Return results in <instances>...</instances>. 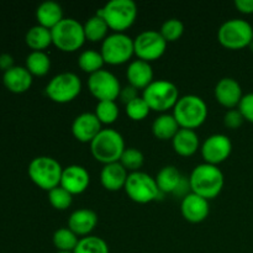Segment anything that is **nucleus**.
Segmentation results:
<instances>
[{"instance_id": "obj_1", "label": "nucleus", "mask_w": 253, "mask_h": 253, "mask_svg": "<svg viewBox=\"0 0 253 253\" xmlns=\"http://www.w3.org/2000/svg\"><path fill=\"white\" fill-rule=\"evenodd\" d=\"M188 179L190 192L208 200L217 197L225 184L222 170L216 165H210L207 162L194 167Z\"/></svg>"}, {"instance_id": "obj_2", "label": "nucleus", "mask_w": 253, "mask_h": 253, "mask_svg": "<svg viewBox=\"0 0 253 253\" xmlns=\"http://www.w3.org/2000/svg\"><path fill=\"white\" fill-rule=\"evenodd\" d=\"M125 148L123 135L111 127L101 128L100 132L90 142L91 155L103 165L119 162Z\"/></svg>"}, {"instance_id": "obj_3", "label": "nucleus", "mask_w": 253, "mask_h": 253, "mask_svg": "<svg viewBox=\"0 0 253 253\" xmlns=\"http://www.w3.org/2000/svg\"><path fill=\"white\" fill-rule=\"evenodd\" d=\"M173 115L180 127L194 130L207 120L208 105L202 96L187 94L178 99L173 108Z\"/></svg>"}, {"instance_id": "obj_4", "label": "nucleus", "mask_w": 253, "mask_h": 253, "mask_svg": "<svg viewBox=\"0 0 253 253\" xmlns=\"http://www.w3.org/2000/svg\"><path fill=\"white\" fill-rule=\"evenodd\" d=\"M103 17L109 29L124 32L135 22L137 17V5L133 0H110L96 11Z\"/></svg>"}, {"instance_id": "obj_5", "label": "nucleus", "mask_w": 253, "mask_h": 253, "mask_svg": "<svg viewBox=\"0 0 253 253\" xmlns=\"http://www.w3.org/2000/svg\"><path fill=\"white\" fill-rule=\"evenodd\" d=\"M63 167L61 163L49 156H37L30 162L27 173L37 187L49 192L61 184Z\"/></svg>"}, {"instance_id": "obj_6", "label": "nucleus", "mask_w": 253, "mask_h": 253, "mask_svg": "<svg viewBox=\"0 0 253 253\" xmlns=\"http://www.w3.org/2000/svg\"><path fill=\"white\" fill-rule=\"evenodd\" d=\"M142 98L151 110L166 113L174 108L179 96L178 86L168 79H156L142 91Z\"/></svg>"}, {"instance_id": "obj_7", "label": "nucleus", "mask_w": 253, "mask_h": 253, "mask_svg": "<svg viewBox=\"0 0 253 253\" xmlns=\"http://www.w3.org/2000/svg\"><path fill=\"white\" fill-rule=\"evenodd\" d=\"M52 43L63 52H74L85 42V32L82 22L73 17H64L51 29Z\"/></svg>"}, {"instance_id": "obj_8", "label": "nucleus", "mask_w": 253, "mask_h": 253, "mask_svg": "<svg viewBox=\"0 0 253 253\" xmlns=\"http://www.w3.org/2000/svg\"><path fill=\"white\" fill-rule=\"evenodd\" d=\"M217 39L224 47L241 49L253 41V25L244 19H229L222 22L217 31Z\"/></svg>"}, {"instance_id": "obj_9", "label": "nucleus", "mask_w": 253, "mask_h": 253, "mask_svg": "<svg viewBox=\"0 0 253 253\" xmlns=\"http://www.w3.org/2000/svg\"><path fill=\"white\" fill-rule=\"evenodd\" d=\"M124 189L131 200L140 204L153 202L162 194L156 182V178L142 170L128 173Z\"/></svg>"}, {"instance_id": "obj_10", "label": "nucleus", "mask_w": 253, "mask_h": 253, "mask_svg": "<svg viewBox=\"0 0 253 253\" xmlns=\"http://www.w3.org/2000/svg\"><path fill=\"white\" fill-rule=\"evenodd\" d=\"M44 91L47 96L56 103H69L82 91V81L74 72H62L47 83Z\"/></svg>"}, {"instance_id": "obj_11", "label": "nucleus", "mask_w": 253, "mask_h": 253, "mask_svg": "<svg viewBox=\"0 0 253 253\" xmlns=\"http://www.w3.org/2000/svg\"><path fill=\"white\" fill-rule=\"evenodd\" d=\"M100 53L108 64H123L135 53L133 39L125 32H114L108 35L101 42Z\"/></svg>"}, {"instance_id": "obj_12", "label": "nucleus", "mask_w": 253, "mask_h": 253, "mask_svg": "<svg viewBox=\"0 0 253 253\" xmlns=\"http://www.w3.org/2000/svg\"><path fill=\"white\" fill-rule=\"evenodd\" d=\"M133 47L137 58L151 62L163 56L167 48V41L160 31L145 30L133 39Z\"/></svg>"}, {"instance_id": "obj_13", "label": "nucleus", "mask_w": 253, "mask_h": 253, "mask_svg": "<svg viewBox=\"0 0 253 253\" xmlns=\"http://www.w3.org/2000/svg\"><path fill=\"white\" fill-rule=\"evenodd\" d=\"M88 88L90 93L100 101L118 99L123 86L113 72L108 69H100L89 76Z\"/></svg>"}, {"instance_id": "obj_14", "label": "nucleus", "mask_w": 253, "mask_h": 253, "mask_svg": "<svg viewBox=\"0 0 253 253\" xmlns=\"http://www.w3.org/2000/svg\"><path fill=\"white\" fill-rule=\"evenodd\" d=\"M200 150L205 162L217 166L231 155L232 142L224 133H212L203 142Z\"/></svg>"}, {"instance_id": "obj_15", "label": "nucleus", "mask_w": 253, "mask_h": 253, "mask_svg": "<svg viewBox=\"0 0 253 253\" xmlns=\"http://www.w3.org/2000/svg\"><path fill=\"white\" fill-rule=\"evenodd\" d=\"M156 182L161 192L169 194L185 195V188H189V179H185L182 172L172 165L165 166L158 170Z\"/></svg>"}, {"instance_id": "obj_16", "label": "nucleus", "mask_w": 253, "mask_h": 253, "mask_svg": "<svg viewBox=\"0 0 253 253\" xmlns=\"http://www.w3.org/2000/svg\"><path fill=\"white\" fill-rule=\"evenodd\" d=\"M100 120L94 113H82L74 118L72 123V133L74 137L81 142H89L93 141V138L101 131Z\"/></svg>"}, {"instance_id": "obj_17", "label": "nucleus", "mask_w": 253, "mask_h": 253, "mask_svg": "<svg viewBox=\"0 0 253 253\" xmlns=\"http://www.w3.org/2000/svg\"><path fill=\"white\" fill-rule=\"evenodd\" d=\"M90 183V174L88 169L81 165H71L63 168L61 178V187L68 190L72 195L85 192Z\"/></svg>"}, {"instance_id": "obj_18", "label": "nucleus", "mask_w": 253, "mask_h": 253, "mask_svg": "<svg viewBox=\"0 0 253 253\" xmlns=\"http://www.w3.org/2000/svg\"><path fill=\"white\" fill-rule=\"evenodd\" d=\"M215 98L222 106L229 109L237 108L244 93L239 82L231 77H224L216 83L214 89Z\"/></svg>"}, {"instance_id": "obj_19", "label": "nucleus", "mask_w": 253, "mask_h": 253, "mask_svg": "<svg viewBox=\"0 0 253 253\" xmlns=\"http://www.w3.org/2000/svg\"><path fill=\"white\" fill-rule=\"evenodd\" d=\"M180 211L183 217L190 222H202L210 212L209 200L195 193L190 192L183 197L180 203Z\"/></svg>"}, {"instance_id": "obj_20", "label": "nucleus", "mask_w": 253, "mask_h": 253, "mask_svg": "<svg viewBox=\"0 0 253 253\" xmlns=\"http://www.w3.org/2000/svg\"><path fill=\"white\" fill-rule=\"evenodd\" d=\"M126 77H127L130 85L135 86L136 89H145L155 81L151 63L140 58L133 59L128 63L127 69H126Z\"/></svg>"}, {"instance_id": "obj_21", "label": "nucleus", "mask_w": 253, "mask_h": 253, "mask_svg": "<svg viewBox=\"0 0 253 253\" xmlns=\"http://www.w3.org/2000/svg\"><path fill=\"white\" fill-rule=\"evenodd\" d=\"M96 224H98V214L88 208L74 210L68 217V227L78 236H88Z\"/></svg>"}, {"instance_id": "obj_22", "label": "nucleus", "mask_w": 253, "mask_h": 253, "mask_svg": "<svg viewBox=\"0 0 253 253\" xmlns=\"http://www.w3.org/2000/svg\"><path fill=\"white\" fill-rule=\"evenodd\" d=\"M128 173L120 162L104 165L100 172V182L106 190L116 192L125 188Z\"/></svg>"}, {"instance_id": "obj_23", "label": "nucleus", "mask_w": 253, "mask_h": 253, "mask_svg": "<svg viewBox=\"0 0 253 253\" xmlns=\"http://www.w3.org/2000/svg\"><path fill=\"white\" fill-rule=\"evenodd\" d=\"M2 83L6 86L7 90L12 93H25L32 85V74L26 67L14 66L9 71L4 72Z\"/></svg>"}, {"instance_id": "obj_24", "label": "nucleus", "mask_w": 253, "mask_h": 253, "mask_svg": "<svg viewBox=\"0 0 253 253\" xmlns=\"http://www.w3.org/2000/svg\"><path fill=\"white\" fill-rule=\"evenodd\" d=\"M172 145L178 155L192 156L199 148V135L197 133V131L192 130V128L180 127L174 137L172 138Z\"/></svg>"}, {"instance_id": "obj_25", "label": "nucleus", "mask_w": 253, "mask_h": 253, "mask_svg": "<svg viewBox=\"0 0 253 253\" xmlns=\"http://www.w3.org/2000/svg\"><path fill=\"white\" fill-rule=\"evenodd\" d=\"M36 19L39 21V25L51 30L64 19L63 9H62L61 4L54 0H46L37 6Z\"/></svg>"}, {"instance_id": "obj_26", "label": "nucleus", "mask_w": 253, "mask_h": 253, "mask_svg": "<svg viewBox=\"0 0 253 253\" xmlns=\"http://www.w3.org/2000/svg\"><path fill=\"white\" fill-rule=\"evenodd\" d=\"M180 128L173 114L162 113L153 120L152 132L160 140H172Z\"/></svg>"}, {"instance_id": "obj_27", "label": "nucleus", "mask_w": 253, "mask_h": 253, "mask_svg": "<svg viewBox=\"0 0 253 253\" xmlns=\"http://www.w3.org/2000/svg\"><path fill=\"white\" fill-rule=\"evenodd\" d=\"M25 41L32 51H43L52 43L51 30L41 25H35L26 32Z\"/></svg>"}, {"instance_id": "obj_28", "label": "nucleus", "mask_w": 253, "mask_h": 253, "mask_svg": "<svg viewBox=\"0 0 253 253\" xmlns=\"http://www.w3.org/2000/svg\"><path fill=\"white\" fill-rule=\"evenodd\" d=\"M26 68L32 76H44L51 69V58L44 51H31L26 57Z\"/></svg>"}, {"instance_id": "obj_29", "label": "nucleus", "mask_w": 253, "mask_h": 253, "mask_svg": "<svg viewBox=\"0 0 253 253\" xmlns=\"http://www.w3.org/2000/svg\"><path fill=\"white\" fill-rule=\"evenodd\" d=\"M84 32H85L86 40L91 42L96 41H104L106 36H108L109 26L105 22V20L99 15H93L89 17L85 22L83 24Z\"/></svg>"}, {"instance_id": "obj_30", "label": "nucleus", "mask_w": 253, "mask_h": 253, "mask_svg": "<svg viewBox=\"0 0 253 253\" xmlns=\"http://www.w3.org/2000/svg\"><path fill=\"white\" fill-rule=\"evenodd\" d=\"M104 63L105 61H104L100 51H95V49H84L78 57V66L81 67L82 71L89 74H93L103 69Z\"/></svg>"}, {"instance_id": "obj_31", "label": "nucleus", "mask_w": 253, "mask_h": 253, "mask_svg": "<svg viewBox=\"0 0 253 253\" xmlns=\"http://www.w3.org/2000/svg\"><path fill=\"white\" fill-rule=\"evenodd\" d=\"M53 245L61 252H73L78 245V235L69 227L57 229L53 234Z\"/></svg>"}, {"instance_id": "obj_32", "label": "nucleus", "mask_w": 253, "mask_h": 253, "mask_svg": "<svg viewBox=\"0 0 253 253\" xmlns=\"http://www.w3.org/2000/svg\"><path fill=\"white\" fill-rule=\"evenodd\" d=\"M73 253H110L108 242L95 235H88L79 239Z\"/></svg>"}, {"instance_id": "obj_33", "label": "nucleus", "mask_w": 253, "mask_h": 253, "mask_svg": "<svg viewBox=\"0 0 253 253\" xmlns=\"http://www.w3.org/2000/svg\"><path fill=\"white\" fill-rule=\"evenodd\" d=\"M119 113L120 111H119V106L115 100L98 101L95 106V111H94V114L98 116L100 123L106 124V125L115 123L119 118Z\"/></svg>"}, {"instance_id": "obj_34", "label": "nucleus", "mask_w": 253, "mask_h": 253, "mask_svg": "<svg viewBox=\"0 0 253 253\" xmlns=\"http://www.w3.org/2000/svg\"><path fill=\"white\" fill-rule=\"evenodd\" d=\"M119 162L125 167L126 170H130L131 173L137 172L145 163V156H143L142 151L138 148L126 147Z\"/></svg>"}, {"instance_id": "obj_35", "label": "nucleus", "mask_w": 253, "mask_h": 253, "mask_svg": "<svg viewBox=\"0 0 253 253\" xmlns=\"http://www.w3.org/2000/svg\"><path fill=\"white\" fill-rule=\"evenodd\" d=\"M160 32L167 42L177 41L184 32V22L177 17H170L163 22Z\"/></svg>"}, {"instance_id": "obj_36", "label": "nucleus", "mask_w": 253, "mask_h": 253, "mask_svg": "<svg viewBox=\"0 0 253 253\" xmlns=\"http://www.w3.org/2000/svg\"><path fill=\"white\" fill-rule=\"evenodd\" d=\"M48 202L54 209L66 210L72 205L73 195L68 190L64 189L63 187L58 185V187L53 188L48 192Z\"/></svg>"}, {"instance_id": "obj_37", "label": "nucleus", "mask_w": 253, "mask_h": 253, "mask_svg": "<svg viewBox=\"0 0 253 253\" xmlns=\"http://www.w3.org/2000/svg\"><path fill=\"white\" fill-rule=\"evenodd\" d=\"M150 106L142 96H137L130 103L126 104V114H127L128 118L135 121L143 120L150 114Z\"/></svg>"}, {"instance_id": "obj_38", "label": "nucleus", "mask_w": 253, "mask_h": 253, "mask_svg": "<svg viewBox=\"0 0 253 253\" xmlns=\"http://www.w3.org/2000/svg\"><path fill=\"white\" fill-rule=\"evenodd\" d=\"M245 118L242 115L241 111L239 110V108H234V109H229V110L225 113L224 115V124L226 127L229 128H239L240 126L244 124Z\"/></svg>"}, {"instance_id": "obj_39", "label": "nucleus", "mask_w": 253, "mask_h": 253, "mask_svg": "<svg viewBox=\"0 0 253 253\" xmlns=\"http://www.w3.org/2000/svg\"><path fill=\"white\" fill-rule=\"evenodd\" d=\"M237 108L242 113L245 120L253 124V91L252 93L244 94Z\"/></svg>"}, {"instance_id": "obj_40", "label": "nucleus", "mask_w": 253, "mask_h": 253, "mask_svg": "<svg viewBox=\"0 0 253 253\" xmlns=\"http://www.w3.org/2000/svg\"><path fill=\"white\" fill-rule=\"evenodd\" d=\"M137 90L138 89H136L135 86H132L128 84V85L123 86V88H121L120 94H119V98H120V100L126 105V104L130 103L131 100H133L135 98H137L138 96Z\"/></svg>"}, {"instance_id": "obj_41", "label": "nucleus", "mask_w": 253, "mask_h": 253, "mask_svg": "<svg viewBox=\"0 0 253 253\" xmlns=\"http://www.w3.org/2000/svg\"><path fill=\"white\" fill-rule=\"evenodd\" d=\"M235 6L240 12L253 14V0H235Z\"/></svg>"}, {"instance_id": "obj_42", "label": "nucleus", "mask_w": 253, "mask_h": 253, "mask_svg": "<svg viewBox=\"0 0 253 253\" xmlns=\"http://www.w3.org/2000/svg\"><path fill=\"white\" fill-rule=\"evenodd\" d=\"M14 64V57L9 53H1L0 54V69H2L4 72L9 71L10 68H12Z\"/></svg>"}, {"instance_id": "obj_43", "label": "nucleus", "mask_w": 253, "mask_h": 253, "mask_svg": "<svg viewBox=\"0 0 253 253\" xmlns=\"http://www.w3.org/2000/svg\"><path fill=\"white\" fill-rule=\"evenodd\" d=\"M249 47H250V48H251L252 51H253V41L251 42V43H250V46H249Z\"/></svg>"}, {"instance_id": "obj_44", "label": "nucleus", "mask_w": 253, "mask_h": 253, "mask_svg": "<svg viewBox=\"0 0 253 253\" xmlns=\"http://www.w3.org/2000/svg\"><path fill=\"white\" fill-rule=\"evenodd\" d=\"M57 253H73V252H61V251H58Z\"/></svg>"}]
</instances>
